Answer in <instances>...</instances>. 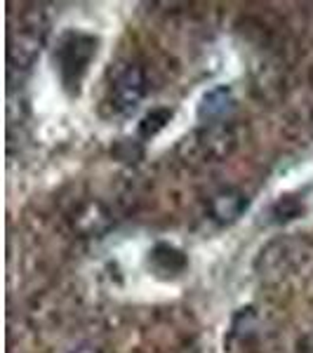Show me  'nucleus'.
I'll return each instance as SVG.
<instances>
[{
  "instance_id": "0eeeda50",
  "label": "nucleus",
  "mask_w": 313,
  "mask_h": 353,
  "mask_svg": "<svg viewBox=\"0 0 313 353\" xmlns=\"http://www.w3.org/2000/svg\"><path fill=\"white\" fill-rule=\"evenodd\" d=\"M76 353H99V351H97V349H90V346H88V349H78Z\"/></svg>"
},
{
  "instance_id": "39448f33",
  "label": "nucleus",
  "mask_w": 313,
  "mask_h": 353,
  "mask_svg": "<svg viewBox=\"0 0 313 353\" xmlns=\"http://www.w3.org/2000/svg\"><path fill=\"white\" fill-rule=\"evenodd\" d=\"M151 269L163 278H174L186 269V254L181 250L172 248V245H156L149 252Z\"/></svg>"
},
{
  "instance_id": "7ed1b4c3",
  "label": "nucleus",
  "mask_w": 313,
  "mask_h": 353,
  "mask_svg": "<svg viewBox=\"0 0 313 353\" xmlns=\"http://www.w3.org/2000/svg\"><path fill=\"white\" fill-rule=\"evenodd\" d=\"M233 109V94L231 88L226 85H219V88H212L210 92L203 94L201 104H198V121L210 125L217 123Z\"/></svg>"
},
{
  "instance_id": "f03ea898",
  "label": "nucleus",
  "mask_w": 313,
  "mask_h": 353,
  "mask_svg": "<svg viewBox=\"0 0 313 353\" xmlns=\"http://www.w3.org/2000/svg\"><path fill=\"white\" fill-rule=\"evenodd\" d=\"M146 94V78L139 66H125L111 85V106L116 113H130Z\"/></svg>"
},
{
  "instance_id": "423d86ee",
  "label": "nucleus",
  "mask_w": 313,
  "mask_h": 353,
  "mask_svg": "<svg viewBox=\"0 0 313 353\" xmlns=\"http://www.w3.org/2000/svg\"><path fill=\"white\" fill-rule=\"evenodd\" d=\"M170 118H172V111H170V109H156V111H151L149 116H146L144 121H141L139 134L144 137V139H149V137L158 134L165 128V125L170 123Z\"/></svg>"
},
{
  "instance_id": "20e7f679",
  "label": "nucleus",
  "mask_w": 313,
  "mask_h": 353,
  "mask_svg": "<svg viewBox=\"0 0 313 353\" xmlns=\"http://www.w3.org/2000/svg\"><path fill=\"white\" fill-rule=\"evenodd\" d=\"M245 210H248V196L238 189H226L217 193V196H212V201H210V212L221 224L236 221Z\"/></svg>"
},
{
  "instance_id": "f257e3e1",
  "label": "nucleus",
  "mask_w": 313,
  "mask_h": 353,
  "mask_svg": "<svg viewBox=\"0 0 313 353\" xmlns=\"http://www.w3.org/2000/svg\"><path fill=\"white\" fill-rule=\"evenodd\" d=\"M97 45H99V41L83 31H66L59 36L52 59L57 73H59V81L68 92L78 94L85 73H88L90 64L97 57Z\"/></svg>"
}]
</instances>
